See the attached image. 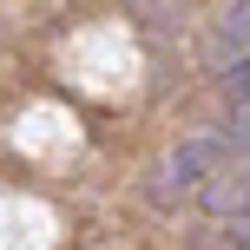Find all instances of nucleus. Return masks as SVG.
Returning a JSON list of instances; mask_svg holds the SVG:
<instances>
[{
    "label": "nucleus",
    "mask_w": 250,
    "mask_h": 250,
    "mask_svg": "<svg viewBox=\"0 0 250 250\" xmlns=\"http://www.w3.org/2000/svg\"><path fill=\"white\" fill-rule=\"evenodd\" d=\"M224 151L250 158V99H244V105H230V125H224Z\"/></svg>",
    "instance_id": "nucleus-3"
},
{
    "label": "nucleus",
    "mask_w": 250,
    "mask_h": 250,
    "mask_svg": "<svg viewBox=\"0 0 250 250\" xmlns=\"http://www.w3.org/2000/svg\"><path fill=\"white\" fill-rule=\"evenodd\" d=\"M204 53H211L217 66H224V60H244V53H250V0H230V7L217 13L211 46H204Z\"/></svg>",
    "instance_id": "nucleus-2"
},
{
    "label": "nucleus",
    "mask_w": 250,
    "mask_h": 250,
    "mask_svg": "<svg viewBox=\"0 0 250 250\" xmlns=\"http://www.w3.org/2000/svg\"><path fill=\"white\" fill-rule=\"evenodd\" d=\"M224 99H230V105H244V99H250V53L224 66Z\"/></svg>",
    "instance_id": "nucleus-4"
},
{
    "label": "nucleus",
    "mask_w": 250,
    "mask_h": 250,
    "mask_svg": "<svg viewBox=\"0 0 250 250\" xmlns=\"http://www.w3.org/2000/svg\"><path fill=\"white\" fill-rule=\"evenodd\" d=\"M217 158H224V138H185V145L165 158V171H171V185H178V191H198L204 178L217 171Z\"/></svg>",
    "instance_id": "nucleus-1"
}]
</instances>
